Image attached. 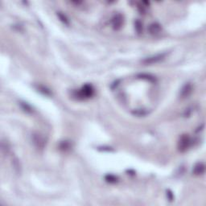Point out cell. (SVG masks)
<instances>
[{"label": "cell", "instance_id": "1", "mask_svg": "<svg viewBox=\"0 0 206 206\" xmlns=\"http://www.w3.org/2000/svg\"><path fill=\"white\" fill-rule=\"evenodd\" d=\"M80 97H90L93 94V89L92 85H85L82 87V89L79 92Z\"/></svg>", "mask_w": 206, "mask_h": 206}, {"label": "cell", "instance_id": "2", "mask_svg": "<svg viewBox=\"0 0 206 206\" xmlns=\"http://www.w3.org/2000/svg\"><path fill=\"white\" fill-rule=\"evenodd\" d=\"M190 145V139L188 135H183L180 139L179 142V149L180 151H184L187 148L189 147Z\"/></svg>", "mask_w": 206, "mask_h": 206}, {"label": "cell", "instance_id": "3", "mask_svg": "<svg viewBox=\"0 0 206 206\" xmlns=\"http://www.w3.org/2000/svg\"><path fill=\"white\" fill-rule=\"evenodd\" d=\"M122 22H123L122 16L120 14L115 15L112 19V25L114 27V28L116 29V30H119L122 27Z\"/></svg>", "mask_w": 206, "mask_h": 206}, {"label": "cell", "instance_id": "4", "mask_svg": "<svg viewBox=\"0 0 206 206\" xmlns=\"http://www.w3.org/2000/svg\"><path fill=\"white\" fill-rule=\"evenodd\" d=\"M149 32L151 35H157L161 32V26L157 23H154L149 27Z\"/></svg>", "mask_w": 206, "mask_h": 206}, {"label": "cell", "instance_id": "5", "mask_svg": "<svg viewBox=\"0 0 206 206\" xmlns=\"http://www.w3.org/2000/svg\"><path fill=\"white\" fill-rule=\"evenodd\" d=\"M164 56V54H162V55H159V56H153V57H150V58H148V59H147V60H145L144 62L145 63H147H147H149V64L155 63V62H157V61H160Z\"/></svg>", "mask_w": 206, "mask_h": 206}, {"label": "cell", "instance_id": "6", "mask_svg": "<svg viewBox=\"0 0 206 206\" xmlns=\"http://www.w3.org/2000/svg\"><path fill=\"white\" fill-rule=\"evenodd\" d=\"M205 171V166L202 164H198L196 165L195 168H194V172L196 175H200V174H202Z\"/></svg>", "mask_w": 206, "mask_h": 206}, {"label": "cell", "instance_id": "7", "mask_svg": "<svg viewBox=\"0 0 206 206\" xmlns=\"http://www.w3.org/2000/svg\"><path fill=\"white\" fill-rule=\"evenodd\" d=\"M135 28H136V29H137V31H138V32H141L142 31L141 23L139 22V21H137V22H136V23H135Z\"/></svg>", "mask_w": 206, "mask_h": 206}, {"label": "cell", "instance_id": "8", "mask_svg": "<svg viewBox=\"0 0 206 206\" xmlns=\"http://www.w3.org/2000/svg\"><path fill=\"white\" fill-rule=\"evenodd\" d=\"M106 180H108V181H115L116 180V177L114 176H111V175H109V176H106Z\"/></svg>", "mask_w": 206, "mask_h": 206}]
</instances>
